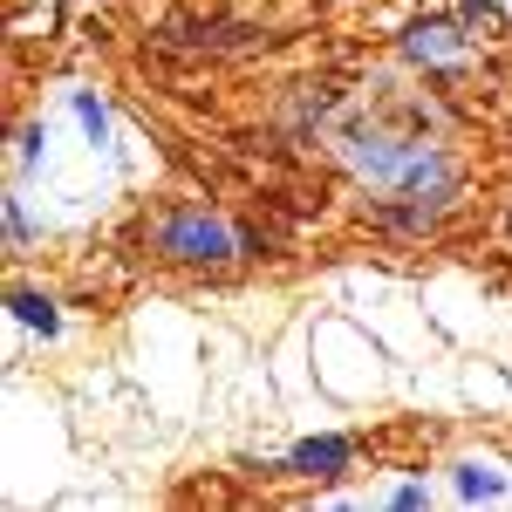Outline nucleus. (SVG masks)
<instances>
[{
	"mask_svg": "<svg viewBox=\"0 0 512 512\" xmlns=\"http://www.w3.org/2000/svg\"><path fill=\"white\" fill-rule=\"evenodd\" d=\"M151 253H158L164 267L219 274V267L246 260V233H239L219 205H164L158 219H151Z\"/></svg>",
	"mask_w": 512,
	"mask_h": 512,
	"instance_id": "f257e3e1",
	"label": "nucleus"
},
{
	"mask_svg": "<svg viewBox=\"0 0 512 512\" xmlns=\"http://www.w3.org/2000/svg\"><path fill=\"white\" fill-rule=\"evenodd\" d=\"M396 192L417 198V205H431V212H451L458 192H465V164L451 158L444 144H417L410 164H403V178H396Z\"/></svg>",
	"mask_w": 512,
	"mask_h": 512,
	"instance_id": "7ed1b4c3",
	"label": "nucleus"
},
{
	"mask_svg": "<svg viewBox=\"0 0 512 512\" xmlns=\"http://www.w3.org/2000/svg\"><path fill=\"white\" fill-rule=\"evenodd\" d=\"M355 472V444L342 431H315V437H294L280 451V478H301V485H342Z\"/></svg>",
	"mask_w": 512,
	"mask_h": 512,
	"instance_id": "20e7f679",
	"label": "nucleus"
},
{
	"mask_svg": "<svg viewBox=\"0 0 512 512\" xmlns=\"http://www.w3.org/2000/svg\"><path fill=\"white\" fill-rule=\"evenodd\" d=\"M0 212H7V246H28V239H41V226H35V212H28V192H21V185L0 198Z\"/></svg>",
	"mask_w": 512,
	"mask_h": 512,
	"instance_id": "9d476101",
	"label": "nucleus"
},
{
	"mask_svg": "<svg viewBox=\"0 0 512 512\" xmlns=\"http://www.w3.org/2000/svg\"><path fill=\"white\" fill-rule=\"evenodd\" d=\"M48 137H55L48 117H28L14 130V171H21V178H41V171H48Z\"/></svg>",
	"mask_w": 512,
	"mask_h": 512,
	"instance_id": "1a4fd4ad",
	"label": "nucleus"
},
{
	"mask_svg": "<svg viewBox=\"0 0 512 512\" xmlns=\"http://www.w3.org/2000/svg\"><path fill=\"white\" fill-rule=\"evenodd\" d=\"M431 499H437V492L424 485V478H396V485L383 492V499H376V506H383V512H431Z\"/></svg>",
	"mask_w": 512,
	"mask_h": 512,
	"instance_id": "9b49d317",
	"label": "nucleus"
},
{
	"mask_svg": "<svg viewBox=\"0 0 512 512\" xmlns=\"http://www.w3.org/2000/svg\"><path fill=\"white\" fill-rule=\"evenodd\" d=\"M396 48H403V62L424 69V76H451V69L472 62V41H465L458 21H410V28L396 35Z\"/></svg>",
	"mask_w": 512,
	"mask_h": 512,
	"instance_id": "39448f33",
	"label": "nucleus"
},
{
	"mask_svg": "<svg viewBox=\"0 0 512 512\" xmlns=\"http://www.w3.org/2000/svg\"><path fill=\"white\" fill-rule=\"evenodd\" d=\"M62 110L82 123V144H89V151H110V144H117V110H110V96H103V89L69 82V89H62Z\"/></svg>",
	"mask_w": 512,
	"mask_h": 512,
	"instance_id": "0eeeda50",
	"label": "nucleus"
},
{
	"mask_svg": "<svg viewBox=\"0 0 512 512\" xmlns=\"http://www.w3.org/2000/svg\"><path fill=\"white\" fill-rule=\"evenodd\" d=\"M7 315L21 321L28 335H41V342H62V301L48 287H35V280H14L7 287Z\"/></svg>",
	"mask_w": 512,
	"mask_h": 512,
	"instance_id": "6e6552de",
	"label": "nucleus"
},
{
	"mask_svg": "<svg viewBox=\"0 0 512 512\" xmlns=\"http://www.w3.org/2000/svg\"><path fill=\"white\" fill-rule=\"evenodd\" d=\"M458 7H465V21H492V14H499L492 0H458Z\"/></svg>",
	"mask_w": 512,
	"mask_h": 512,
	"instance_id": "f8f14e48",
	"label": "nucleus"
},
{
	"mask_svg": "<svg viewBox=\"0 0 512 512\" xmlns=\"http://www.w3.org/2000/svg\"><path fill=\"white\" fill-rule=\"evenodd\" d=\"M451 499H465V506H499V499H512V465H499L492 451L451 458Z\"/></svg>",
	"mask_w": 512,
	"mask_h": 512,
	"instance_id": "423d86ee",
	"label": "nucleus"
},
{
	"mask_svg": "<svg viewBox=\"0 0 512 512\" xmlns=\"http://www.w3.org/2000/svg\"><path fill=\"white\" fill-rule=\"evenodd\" d=\"M342 164H349V178H362L369 192H396V178H403V164L417 151V137H396L383 123H349L342 130Z\"/></svg>",
	"mask_w": 512,
	"mask_h": 512,
	"instance_id": "f03ea898",
	"label": "nucleus"
}]
</instances>
